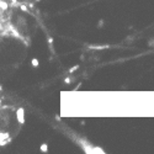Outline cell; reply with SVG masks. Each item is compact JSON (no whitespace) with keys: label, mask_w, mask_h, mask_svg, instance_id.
<instances>
[{"label":"cell","mask_w":154,"mask_h":154,"mask_svg":"<svg viewBox=\"0 0 154 154\" xmlns=\"http://www.w3.org/2000/svg\"><path fill=\"white\" fill-rule=\"evenodd\" d=\"M41 150L42 152H47V144H42L41 145Z\"/></svg>","instance_id":"cell-2"},{"label":"cell","mask_w":154,"mask_h":154,"mask_svg":"<svg viewBox=\"0 0 154 154\" xmlns=\"http://www.w3.org/2000/svg\"><path fill=\"white\" fill-rule=\"evenodd\" d=\"M32 65H33V67H37V65H38V60H37V59H33V60H32Z\"/></svg>","instance_id":"cell-3"},{"label":"cell","mask_w":154,"mask_h":154,"mask_svg":"<svg viewBox=\"0 0 154 154\" xmlns=\"http://www.w3.org/2000/svg\"><path fill=\"white\" fill-rule=\"evenodd\" d=\"M24 123L22 109L14 106H3L1 109V145L13 140L21 129Z\"/></svg>","instance_id":"cell-1"}]
</instances>
